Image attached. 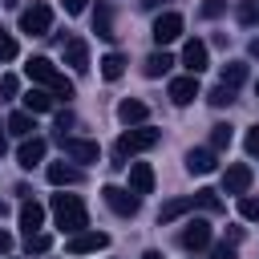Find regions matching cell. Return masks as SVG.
Listing matches in <instances>:
<instances>
[{
	"mask_svg": "<svg viewBox=\"0 0 259 259\" xmlns=\"http://www.w3.org/2000/svg\"><path fill=\"white\" fill-rule=\"evenodd\" d=\"M24 73L32 77V81H40L53 97H73V81L49 61V57H28V65H24Z\"/></svg>",
	"mask_w": 259,
	"mask_h": 259,
	"instance_id": "obj_1",
	"label": "cell"
},
{
	"mask_svg": "<svg viewBox=\"0 0 259 259\" xmlns=\"http://www.w3.org/2000/svg\"><path fill=\"white\" fill-rule=\"evenodd\" d=\"M53 219L65 235H77V231L89 227V210L77 194H53Z\"/></svg>",
	"mask_w": 259,
	"mask_h": 259,
	"instance_id": "obj_2",
	"label": "cell"
},
{
	"mask_svg": "<svg viewBox=\"0 0 259 259\" xmlns=\"http://www.w3.org/2000/svg\"><path fill=\"white\" fill-rule=\"evenodd\" d=\"M158 142H162V130H154V125H130V130L117 138V158L142 154V150H150V146H158Z\"/></svg>",
	"mask_w": 259,
	"mask_h": 259,
	"instance_id": "obj_3",
	"label": "cell"
},
{
	"mask_svg": "<svg viewBox=\"0 0 259 259\" xmlns=\"http://www.w3.org/2000/svg\"><path fill=\"white\" fill-rule=\"evenodd\" d=\"M49 28H53V8H49V4H32V8L20 12V32H28V36H49Z\"/></svg>",
	"mask_w": 259,
	"mask_h": 259,
	"instance_id": "obj_4",
	"label": "cell"
},
{
	"mask_svg": "<svg viewBox=\"0 0 259 259\" xmlns=\"http://www.w3.org/2000/svg\"><path fill=\"white\" fill-rule=\"evenodd\" d=\"M57 142H61V150H65V158H69V162H97V158H101V146H97V142L69 138V134H61Z\"/></svg>",
	"mask_w": 259,
	"mask_h": 259,
	"instance_id": "obj_5",
	"label": "cell"
},
{
	"mask_svg": "<svg viewBox=\"0 0 259 259\" xmlns=\"http://www.w3.org/2000/svg\"><path fill=\"white\" fill-rule=\"evenodd\" d=\"M101 198H105V206H109L113 214H121V219H134V214H138V194H134V190L105 186V190H101Z\"/></svg>",
	"mask_w": 259,
	"mask_h": 259,
	"instance_id": "obj_6",
	"label": "cell"
},
{
	"mask_svg": "<svg viewBox=\"0 0 259 259\" xmlns=\"http://www.w3.org/2000/svg\"><path fill=\"white\" fill-rule=\"evenodd\" d=\"M105 247H109L105 231H77V235H69V255H89V251H105Z\"/></svg>",
	"mask_w": 259,
	"mask_h": 259,
	"instance_id": "obj_7",
	"label": "cell"
},
{
	"mask_svg": "<svg viewBox=\"0 0 259 259\" xmlns=\"http://www.w3.org/2000/svg\"><path fill=\"white\" fill-rule=\"evenodd\" d=\"M150 36L158 40V49L170 45V40H178V36H182V16H178V12H162V16L154 20V32H150Z\"/></svg>",
	"mask_w": 259,
	"mask_h": 259,
	"instance_id": "obj_8",
	"label": "cell"
},
{
	"mask_svg": "<svg viewBox=\"0 0 259 259\" xmlns=\"http://www.w3.org/2000/svg\"><path fill=\"white\" fill-rule=\"evenodd\" d=\"M182 247H186V251L210 247V223H206V219H190V223L182 227Z\"/></svg>",
	"mask_w": 259,
	"mask_h": 259,
	"instance_id": "obj_9",
	"label": "cell"
},
{
	"mask_svg": "<svg viewBox=\"0 0 259 259\" xmlns=\"http://www.w3.org/2000/svg\"><path fill=\"white\" fill-rule=\"evenodd\" d=\"M61 53H65V65H69V69H77V73L89 69V45H85L81 36H69V40L61 45Z\"/></svg>",
	"mask_w": 259,
	"mask_h": 259,
	"instance_id": "obj_10",
	"label": "cell"
},
{
	"mask_svg": "<svg viewBox=\"0 0 259 259\" xmlns=\"http://www.w3.org/2000/svg\"><path fill=\"white\" fill-rule=\"evenodd\" d=\"M45 150H49V142H45V138H24V142H20V150H16V162H20L24 170H32V166H40V162H45Z\"/></svg>",
	"mask_w": 259,
	"mask_h": 259,
	"instance_id": "obj_11",
	"label": "cell"
},
{
	"mask_svg": "<svg viewBox=\"0 0 259 259\" xmlns=\"http://www.w3.org/2000/svg\"><path fill=\"white\" fill-rule=\"evenodd\" d=\"M247 186H251V166H243V162L227 166V174H223V190L243 198V194H247Z\"/></svg>",
	"mask_w": 259,
	"mask_h": 259,
	"instance_id": "obj_12",
	"label": "cell"
},
{
	"mask_svg": "<svg viewBox=\"0 0 259 259\" xmlns=\"http://www.w3.org/2000/svg\"><path fill=\"white\" fill-rule=\"evenodd\" d=\"M182 65L190 69V77H198V73L210 65V53H206V45H202V40H186V49H182Z\"/></svg>",
	"mask_w": 259,
	"mask_h": 259,
	"instance_id": "obj_13",
	"label": "cell"
},
{
	"mask_svg": "<svg viewBox=\"0 0 259 259\" xmlns=\"http://www.w3.org/2000/svg\"><path fill=\"white\" fill-rule=\"evenodd\" d=\"M40 227H45V206H40L36 198H28V202L20 206V231H24V239L36 235Z\"/></svg>",
	"mask_w": 259,
	"mask_h": 259,
	"instance_id": "obj_14",
	"label": "cell"
},
{
	"mask_svg": "<svg viewBox=\"0 0 259 259\" xmlns=\"http://www.w3.org/2000/svg\"><path fill=\"white\" fill-rule=\"evenodd\" d=\"M194 97H198V77H190V73H186V77L170 81V101H174V105H190Z\"/></svg>",
	"mask_w": 259,
	"mask_h": 259,
	"instance_id": "obj_15",
	"label": "cell"
},
{
	"mask_svg": "<svg viewBox=\"0 0 259 259\" xmlns=\"http://www.w3.org/2000/svg\"><path fill=\"white\" fill-rule=\"evenodd\" d=\"M130 190H134V194H150V190H154V170H150V162H134V166H130Z\"/></svg>",
	"mask_w": 259,
	"mask_h": 259,
	"instance_id": "obj_16",
	"label": "cell"
},
{
	"mask_svg": "<svg viewBox=\"0 0 259 259\" xmlns=\"http://www.w3.org/2000/svg\"><path fill=\"white\" fill-rule=\"evenodd\" d=\"M146 113H150V109H146V101H134V97H125V101L117 105V121H121V125H142V121H146Z\"/></svg>",
	"mask_w": 259,
	"mask_h": 259,
	"instance_id": "obj_17",
	"label": "cell"
},
{
	"mask_svg": "<svg viewBox=\"0 0 259 259\" xmlns=\"http://www.w3.org/2000/svg\"><path fill=\"white\" fill-rule=\"evenodd\" d=\"M49 182L53 186H73V182H81V170L77 166H65V162H49Z\"/></svg>",
	"mask_w": 259,
	"mask_h": 259,
	"instance_id": "obj_18",
	"label": "cell"
},
{
	"mask_svg": "<svg viewBox=\"0 0 259 259\" xmlns=\"http://www.w3.org/2000/svg\"><path fill=\"white\" fill-rule=\"evenodd\" d=\"M170 65H174V57H170L166 49H158V53H150V57H146L142 73H146V77H162V73H170Z\"/></svg>",
	"mask_w": 259,
	"mask_h": 259,
	"instance_id": "obj_19",
	"label": "cell"
},
{
	"mask_svg": "<svg viewBox=\"0 0 259 259\" xmlns=\"http://www.w3.org/2000/svg\"><path fill=\"white\" fill-rule=\"evenodd\" d=\"M186 170L190 174H210L214 170V150H190L186 154Z\"/></svg>",
	"mask_w": 259,
	"mask_h": 259,
	"instance_id": "obj_20",
	"label": "cell"
},
{
	"mask_svg": "<svg viewBox=\"0 0 259 259\" xmlns=\"http://www.w3.org/2000/svg\"><path fill=\"white\" fill-rule=\"evenodd\" d=\"M186 210H194V194H190V198H170V202H162L158 223H174V219H178V214H186Z\"/></svg>",
	"mask_w": 259,
	"mask_h": 259,
	"instance_id": "obj_21",
	"label": "cell"
},
{
	"mask_svg": "<svg viewBox=\"0 0 259 259\" xmlns=\"http://www.w3.org/2000/svg\"><path fill=\"white\" fill-rule=\"evenodd\" d=\"M93 32H97L101 40H113V12H109V4H97V12H93Z\"/></svg>",
	"mask_w": 259,
	"mask_h": 259,
	"instance_id": "obj_22",
	"label": "cell"
},
{
	"mask_svg": "<svg viewBox=\"0 0 259 259\" xmlns=\"http://www.w3.org/2000/svg\"><path fill=\"white\" fill-rule=\"evenodd\" d=\"M24 109L28 113H49L53 109V93L49 89H28L24 93Z\"/></svg>",
	"mask_w": 259,
	"mask_h": 259,
	"instance_id": "obj_23",
	"label": "cell"
},
{
	"mask_svg": "<svg viewBox=\"0 0 259 259\" xmlns=\"http://www.w3.org/2000/svg\"><path fill=\"white\" fill-rule=\"evenodd\" d=\"M32 130H36V121H32V113H28V109L8 117V134H16V138H36Z\"/></svg>",
	"mask_w": 259,
	"mask_h": 259,
	"instance_id": "obj_24",
	"label": "cell"
},
{
	"mask_svg": "<svg viewBox=\"0 0 259 259\" xmlns=\"http://www.w3.org/2000/svg\"><path fill=\"white\" fill-rule=\"evenodd\" d=\"M121 73H125V57H121V53H105V57H101V77H105V81H117Z\"/></svg>",
	"mask_w": 259,
	"mask_h": 259,
	"instance_id": "obj_25",
	"label": "cell"
},
{
	"mask_svg": "<svg viewBox=\"0 0 259 259\" xmlns=\"http://www.w3.org/2000/svg\"><path fill=\"white\" fill-rule=\"evenodd\" d=\"M243 81H247V65H243V61H227V65H223V85L239 89Z\"/></svg>",
	"mask_w": 259,
	"mask_h": 259,
	"instance_id": "obj_26",
	"label": "cell"
},
{
	"mask_svg": "<svg viewBox=\"0 0 259 259\" xmlns=\"http://www.w3.org/2000/svg\"><path fill=\"white\" fill-rule=\"evenodd\" d=\"M206 101H210V105H214V109H223V105H231V101H235V89H231V85H223V81H219V85H214V89H210V93H206Z\"/></svg>",
	"mask_w": 259,
	"mask_h": 259,
	"instance_id": "obj_27",
	"label": "cell"
},
{
	"mask_svg": "<svg viewBox=\"0 0 259 259\" xmlns=\"http://www.w3.org/2000/svg\"><path fill=\"white\" fill-rule=\"evenodd\" d=\"M194 202H198L202 210H210V214H219V210H223V202H219V194H214V190H206V186H202V190L194 194Z\"/></svg>",
	"mask_w": 259,
	"mask_h": 259,
	"instance_id": "obj_28",
	"label": "cell"
},
{
	"mask_svg": "<svg viewBox=\"0 0 259 259\" xmlns=\"http://www.w3.org/2000/svg\"><path fill=\"white\" fill-rule=\"evenodd\" d=\"M239 214L251 219V223H259V194H243L239 198Z\"/></svg>",
	"mask_w": 259,
	"mask_h": 259,
	"instance_id": "obj_29",
	"label": "cell"
},
{
	"mask_svg": "<svg viewBox=\"0 0 259 259\" xmlns=\"http://www.w3.org/2000/svg\"><path fill=\"white\" fill-rule=\"evenodd\" d=\"M235 16H239V24H259V4L255 0H243Z\"/></svg>",
	"mask_w": 259,
	"mask_h": 259,
	"instance_id": "obj_30",
	"label": "cell"
},
{
	"mask_svg": "<svg viewBox=\"0 0 259 259\" xmlns=\"http://www.w3.org/2000/svg\"><path fill=\"white\" fill-rule=\"evenodd\" d=\"M210 146L214 150H227L231 146V125H210Z\"/></svg>",
	"mask_w": 259,
	"mask_h": 259,
	"instance_id": "obj_31",
	"label": "cell"
},
{
	"mask_svg": "<svg viewBox=\"0 0 259 259\" xmlns=\"http://www.w3.org/2000/svg\"><path fill=\"white\" fill-rule=\"evenodd\" d=\"M49 243H53V239H49L45 231H36V235H28V239H24V247H28V255H32V251H36V255H45V251H49Z\"/></svg>",
	"mask_w": 259,
	"mask_h": 259,
	"instance_id": "obj_32",
	"label": "cell"
},
{
	"mask_svg": "<svg viewBox=\"0 0 259 259\" xmlns=\"http://www.w3.org/2000/svg\"><path fill=\"white\" fill-rule=\"evenodd\" d=\"M227 12V0H202V16L206 20H214V16H223Z\"/></svg>",
	"mask_w": 259,
	"mask_h": 259,
	"instance_id": "obj_33",
	"label": "cell"
},
{
	"mask_svg": "<svg viewBox=\"0 0 259 259\" xmlns=\"http://www.w3.org/2000/svg\"><path fill=\"white\" fill-rule=\"evenodd\" d=\"M12 57H16V40L0 28V61H12Z\"/></svg>",
	"mask_w": 259,
	"mask_h": 259,
	"instance_id": "obj_34",
	"label": "cell"
},
{
	"mask_svg": "<svg viewBox=\"0 0 259 259\" xmlns=\"http://www.w3.org/2000/svg\"><path fill=\"white\" fill-rule=\"evenodd\" d=\"M210 259H239V251H235V243H219V247H210Z\"/></svg>",
	"mask_w": 259,
	"mask_h": 259,
	"instance_id": "obj_35",
	"label": "cell"
},
{
	"mask_svg": "<svg viewBox=\"0 0 259 259\" xmlns=\"http://www.w3.org/2000/svg\"><path fill=\"white\" fill-rule=\"evenodd\" d=\"M16 89H20L16 77H0V97H16Z\"/></svg>",
	"mask_w": 259,
	"mask_h": 259,
	"instance_id": "obj_36",
	"label": "cell"
},
{
	"mask_svg": "<svg viewBox=\"0 0 259 259\" xmlns=\"http://www.w3.org/2000/svg\"><path fill=\"white\" fill-rule=\"evenodd\" d=\"M243 146H247V154H259V125L247 130V142H243Z\"/></svg>",
	"mask_w": 259,
	"mask_h": 259,
	"instance_id": "obj_37",
	"label": "cell"
},
{
	"mask_svg": "<svg viewBox=\"0 0 259 259\" xmlns=\"http://www.w3.org/2000/svg\"><path fill=\"white\" fill-rule=\"evenodd\" d=\"M73 121H77V117H73L69 109H65V113H57V138H61V134H65V130H69Z\"/></svg>",
	"mask_w": 259,
	"mask_h": 259,
	"instance_id": "obj_38",
	"label": "cell"
},
{
	"mask_svg": "<svg viewBox=\"0 0 259 259\" xmlns=\"http://www.w3.org/2000/svg\"><path fill=\"white\" fill-rule=\"evenodd\" d=\"M85 4H89V0H65V12L77 16V12H85Z\"/></svg>",
	"mask_w": 259,
	"mask_h": 259,
	"instance_id": "obj_39",
	"label": "cell"
},
{
	"mask_svg": "<svg viewBox=\"0 0 259 259\" xmlns=\"http://www.w3.org/2000/svg\"><path fill=\"white\" fill-rule=\"evenodd\" d=\"M8 247H12V235H8V231H0V251H8Z\"/></svg>",
	"mask_w": 259,
	"mask_h": 259,
	"instance_id": "obj_40",
	"label": "cell"
},
{
	"mask_svg": "<svg viewBox=\"0 0 259 259\" xmlns=\"http://www.w3.org/2000/svg\"><path fill=\"white\" fill-rule=\"evenodd\" d=\"M142 8H158V0H142Z\"/></svg>",
	"mask_w": 259,
	"mask_h": 259,
	"instance_id": "obj_41",
	"label": "cell"
},
{
	"mask_svg": "<svg viewBox=\"0 0 259 259\" xmlns=\"http://www.w3.org/2000/svg\"><path fill=\"white\" fill-rule=\"evenodd\" d=\"M142 259H162V255H158V251H146V255H142Z\"/></svg>",
	"mask_w": 259,
	"mask_h": 259,
	"instance_id": "obj_42",
	"label": "cell"
},
{
	"mask_svg": "<svg viewBox=\"0 0 259 259\" xmlns=\"http://www.w3.org/2000/svg\"><path fill=\"white\" fill-rule=\"evenodd\" d=\"M0 154H4V130H0Z\"/></svg>",
	"mask_w": 259,
	"mask_h": 259,
	"instance_id": "obj_43",
	"label": "cell"
},
{
	"mask_svg": "<svg viewBox=\"0 0 259 259\" xmlns=\"http://www.w3.org/2000/svg\"><path fill=\"white\" fill-rule=\"evenodd\" d=\"M0 214H4V198H0Z\"/></svg>",
	"mask_w": 259,
	"mask_h": 259,
	"instance_id": "obj_44",
	"label": "cell"
},
{
	"mask_svg": "<svg viewBox=\"0 0 259 259\" xmlns=\"http://www.w3.org/2000/svg\"><path fill=\"white\" fill-rule=\"evenodd\" d=\"M255 93H259V85H255Z\"/></svg>",
	"mask_w": 259,
	"mask_h": 259,
	"instance_id": "obj_45",
	"label": "cell"
}]
</instances>
